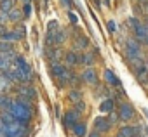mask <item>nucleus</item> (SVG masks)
<instances>
[{"label":"nucleus","instance_id":"f704fd0d","mask_svg":"<svg viewBox=\"0 0 148 137\" xmlns=\"http://www.w3.org/2000/svg\"><path fill=\"white\" fill-rule=\"evenodd\" d=\"M30 11H32V5H30V4H25V16H30V14H32Z\"/></svg>","mask_w":148,"mask_h":137},{"label":"nucleus","instance_id":"c756f323","mask_svg":"<svg viewBox=\"0 0 148 137\" xmlns=\"http://www.w3.org/2000/svg\"><path fill=\"white\" fill-rule=\"evenodd\" d=\"M127 23L131 24V28H132L134 31H136V28L139 26V21H138V19H134V18H129V21H127Z\"/></svg>","mask_w":148,"mask_h":137},{"label":"nucleus","instance_id":"9d476101","mask_svg":"<svg viewBox=\"0 0 148 137\" xmlns=\"http://www.w3.org/2000/svg\"><path fill=\"white\" fill-rule=\"evenodd\" d=\"M64 59H66V62L70 64V66H73V64H79V62H82V56H79L77 52H68L66 56H64Z\"/></svg>","mask_w":148,"mask_h":137},{"label":"nucleus","instance_id":"a878e982","mask_svg":"<svg viewBox=\"0 0 148 137\" xmlns=\"http://www.w3.org/2000/svg\"><path fill=\"white\" fill-rule=\"evenodd\" d=\"M14 33L23 40V37H25V33H26V30H25V26H23V24H18V26H16V30H14Z\"/></svg>","mask_w":148,"mask_h":137},{"label":"nucleus","instance_id":"79ce46f5","mask_svg":"<svg viewBox=\"0 0 148 137\" xmlns=\"http://www.w3.org/2000/svg\"><path fill=\"white\" fill-rule=\"evenodd\" d=\"M143 113H145V116H148V109H143Z\"/></svg>","mask_w":148,"mask_h":137},{"label":"nucleus","instance_id":"e433bc0d","mask_svg":"<svg viewBox=\"0 0 148 137\" xmlns=\"http://www.w3.org/2000/svg\"><path fill=\"white\" fill-rule=\"evenodd\" d=\"M4 99H5V96H4V94H0V109H2V104H4Z\"/></svg>","mask_w":148,"mask_h":137},{"label":"nucleus","instance_id":"ddd939ff","mask_svg":"<svg viewBox=\"0 0 148 137\" xmlns=\"http://www.w3.org/2000/svg\"><path fill=\"white\" fill-rule=\"evenodd\" d=\"M14 9V0H0V12L9 14Z\"/></svg>","mask_w":148,"mask_h":137},{"label":"nucleus","instance_id":"20e7f679","mask_svg":"<svg viewBox=\"0 0 148 137\" xmlns=\"http://www.w3.org/2000/svg\"><path fill=\"white\" fill-rule=\"evenodd\" d=\"M75 123H79V113L77 111H68L63 116V125L64 127H73Z\"/></svg>","mask_w":148,"mask_h":137},{"label":"nucleus","instance_id":"37998d69","mask_svg":"<svg viewBox=\"0 0 148 137\" xmlns=\"http://www.w3.org/2000/svg\"><path fill=\"white\" fill-rule=\"evenodd\" d=\"M103 2H105V4H106V5H108V4H110V0H103Z\"/></svg>","mask_w":148,"mask_h":137},{"label":"nucleus","instance_id":"49530a36","mask_svg":"<svg viewBox=\"0 0 148 137\" xmlns=\"http://www.w3.org/2000/svg\"><path fill=\"white\" fill-rule=\"evenodd\" d=\"M143 2H148V0H143Z\"/></svg>","mask_w":148,"mask_h":137},{"label":"nucleus","instance_id":"4468645a","mask_svg":"<svg viewBox=\"0 0 148 137\" xmlns=\"http://www.w3.org/2000/svg\"><path fill=\"white\" fill-rule=\"evenodd\" d=\"M105 80H106L110 85H113V87L120 83V82H119V78L115 77V73H113L112 70H105Z\"/></svg>","mask_w":148,"mask_h":137},{"label":"nucleus","instance_id":"c03bdc74","mask_svg":"<svg viewBox=\"0 0 148 137\" xmlns=\"http://www.w3.org/2000/svg\"><path fill=\"white\" fill-rule=\"evenodd\" d=\"M145 43H146V45H148V37H146V40H145Z\"/></svg>","mask_w":148,"mask_h":137},{"label":"nucleus","instance_id":"39448f33","mask_svg":"<svg viewBox=\"0 0 148 137\" xmlns=\"http://www.w3.org/2000/svg\"><path fill=\"white\" fill-rule=\"evenodd\" d=\"M125 49H127V54L131 57H141V49H139L136 40H127V47Z\"/></svg>","mask_w":148,"mask_h":137},{"label":"nucleus","instance_id":"72a5a7b5","mask_svg":"<svg viewBox=\"0 0 148 137\" xmlns=\"http://www.w3.org/2000/svg\"><path fill=\"white\" fill-rule=\"evenodd\" d=\"M119 118H120V116H119L117 113H113V111H112V115H110V123H113V121H117Z\"/></svg>","mask_w":148,"mask_h":137},{"label":"nucleus","instance_id":"423d86ee","mask_svg":"<svg viewBox=\"0 0 148 137\" xmlns=\"http://www.w3.org/2000/svg\"><path fill=\"white\" fill-rule=\"evenodd\" d=\"M82 80L86 83H89V85H94V83H98V75H96V71L92 68H87V70L82 73Z\"/></svg>","mask_w":148,"mask_h":137},{"label":"nucleus","instance_id":"ea45409f","mask_svg":"<svg viewBox=\"0 0 148 137\" xmlns=\"http://www.w3.org/2000/svg\"><path fill=\"white\" fill-rule=\"evenodd\" d=\"M61 2H63L64 5H68V4H70V0H61Z\"/></svg>","mask_w":148,"mask_h":137},{"label":"nucleus","instance_id":"473e14b6","mask_svg":"<svg viewBox=\"0 0 148 137\" xmlns=\"http://www.w3.org/2000/svg\"><path fill=\"white\" fill-rule=\"evenodd\" d=\"M84 108H86V106H84V102H82V101L75 104V109H77V113H79V111H84Z\"/></svg>","mask_w":148,"mask_h":137},{"label":"nucleus","instance_id":"4be33fe9","mask_svg":"<svg viewBox=\"0 0 148 137\" xmlns=\"http://www.w3.org/2000/svg\"><path fill=\"white\" fill-rule=\"evenodd\" d=\"M82 62H84L86 66H91V64L94 62V56H92L91 52H87V54H84V56H82Z\"/></svg>","mask_w":148,"mask_h":137},{"label":"nucleus","instance_id":"4c0bfd02","mask_svg":"<svg viewBox=\"0 0 148 137\" xmlns=\"http://www.w3.org/2000/svg\"><path fill=\"white\" fill-rule=\"evenodd\" d=\"M5 31H7V30H5V26H4V24H2V26H0V37H2V35H4V33H5Z\"/></svg>","mask_w":148,"mask_h":137},{"label":"nucleus","instance_id":"58836bf2","mask_svg":"<svg viewBox=\"0 0 148 137\" xmlns=\"http://www.w3.org/2000/svg\"><path fill=\"white\" fill-rule=\"evenodd\" d=\"M143 130H145V135H148V127H143Z\"/></svg>","mask_w":148,"mask_h":137},{"label":"nucleus","instance_id":"cd10ccee","mask_svg":"<svg viewBox=\"0 0 148 137\" xmlns=\"http://www.w3.org/2000/svg\"><path fill=\"white\" fill-rule=\"evenodd\" d=\"M56 31H58V30H56ZM56 31H47V37H45V40H47V43H49V45H52V43H54Z\"/></svg>","mask_w":148,"mask_h":137},{"label":"nucleus","instance_id":"a18cd8bd","mask_svg":"<svg viewBox=\"0 0 148 137\" xmlns=\"http://www.w3.org/2000/svg\"><path fill=\"white\" fill-rule=\"evenodd\" d=\"M25 4H30V0H25Z\"/></svg>","mask_w":148,"mask_h":137},{"label":"nucleus","instance_id":"aec40b11","mask_svg":"<svg viewBox=\"0 0 148 137\" xmlns=\"http://www.w3.org/2000/svg\"><path fill=\"white\" fill-rule=\"evenodd\" d=\"M71 128H73V134H75L77 137H84L86 135V125L84 123H75Z\"/></svg>","mask_w":148,"mask_h":137},{"label":"nucleus","instance_id":"7ed1b4c3","mask_svg":"<svg viewBox=\"0 0 148 137\" xmlns=\"http://www.w3.org/2000/svg\"><path fill=\"white\" fill-rule=\"evenodd\" d=\"M119 116H120V120H124V121H127V120H131L132 116H134V109H132V106L131 104H120V108H119Z\"/></svg>","mask_w":148,"mask_h":137},{"label":"nucleus","instance_id":"c85d7f7f","mask_svg":"<svg viewBox=\"0 0 148 137\" xmlns=\"http://www.w3.org/2000/svg\"><path fill=\"white\" fill-rule=\"evenodd\" d=\"M59 57H61V50H59V49H56V50L52 52V56H51V59H52V62L56 64V62L59 61Z\"/></svg>","mask_w":148,"mask_h":137},{"label":"nucleus","instance_id":"de8ad7c7","mask_svg":"<svg viewBox=\"0 0 148 137\" xmlns=\"http://www.w3.org/2000/svg\"><path fill=\"white\" fill-rule=\"evenodd\" d=\"M117 137H120V135H117Z\"/></svg>","mask_w":148,"mask_h":137},{"label":"nucleus","instance_id":"9b49d317","mask_svg":"<svg viewBox=\"0 0 148 137\" xmlns=\"http://www.w3.org/2000/svg\"><path fill=\"white\" fill-rule=\"evenodd\" d=\"M134 33H136V38H138V40H143V42H145L146 37H148V24H139Z\"/></svg>","mask_w":148,"mask_h":137},{"label":"nucleus","instance_id":"393cba45","mask_svg":"<svg viewBox=\"0 0 148 137\" xmlns=\"http://www.w3.org/2000/svg\"><path fill=\"white\" fill-rule=\"evenodd\" d=\"M64 42V33L63 31H56V37H54V43L56 45H61Z\"/></svg>","mask_w":148,"mask_h":137},{"label":"nucleus","instance_id":"5701e85b","mask_svg":"<svg viewBox=\"0 0 148 137\" xmlns=\"http://www.w3.org/2000/svg\"><path fill=\"white\" fill-rule=\"evenodd\" d=\"M9 50H14V49H12V43L0 40V54H2V52H9Z\"/></svg>","mask_w":148,"mask_h":137},{"label":"nucleus","instance_id":"2eb2a0df","mask_svg":"<svg viewBox=\"0 0 148 137\" xmlns=\"http://www.w3.org/2000/svg\"><path fill=\"white\" fill-rule=\"evenodd\" d=\"M0 40H2V42H9V43H12V42H18V40H21L14 31H5L2 37H0Z\"/></svg>","mask_w":148,"mask_h":137},{"label":"nucleus","instance_id":"09e8293b","mask_svg":"<svg viewBox=\"0 0 148 137\" xmlns=\"http://www.w3.org/2000/svg\"><path fill=\"white\" fill-rule=\"evenodd\" d=\"M14 2H16V0H14Z\"/></svg>","mask_w":148,"mask_h":137},{"label":"nucleus","instance_id":"b1692460","mask_svg":"<svg viewBox=\"0 0 148 137\" xmlns=\"http://www.w3.org/2000/svg\"><path fill=\"white\" fill-rule=\"evenodd\" d=\"M87 45H89V40H87L86 37H82V38H79V40L75 42V47H77V49H86Z\"/></svg>","mask_w":148,"mask_h":137},{"label":"nucleus","instance_id":"f8f14e48","mask_svg":"<svg viewBox=\"0 0 148 137\" xmlns=\"http://www.w3.org/2000/svg\"><path fill=\"white\" fill-rule=\"evenodd\" d=\"M75 75H73L70 70H68V68H66V70H64V73L59 77V82H63V83H75Z\"/></svg>","mask_w":148,"mask_h":137},{"label":"nucleus","instance_id":"0eeeda50","mask_svg":"<svg viewBox=\"0 0 148 137\" xmlns=\"http://www.w3.org/2000/svg\"><path fill=\"white\" fill-rule=\"evenodd\" d=\"M138 127H129V125H125V127H120V130H119V134L117 135H120V137H138Z\"/></svg>","mask_w":148,"mask_h":137},{"label":"nucleus","instance_id":"6e6552de","mask_svg":"<svg viewBox=\"0 0 148 137\" xmlns=\"http://www.w3.org/2000/svg\"><path fill=\"white\" fill-rule=\"evenodd\" d=\"M110 120L108 118H96L94 120V127H96V130L98 132H106L108 128H110Z\"/></svg>","mask_w":148,"mask_h":137},{"label":"nucleus","instance_id":"a211bd4d","mask_svg":"<svg viewBox=\"0 0 148 137\" xmlns=\"http://www.w3.org/2000/svg\"><path fill=\"white\" fill-rule=\"evenodd\" d=\"M9 89H11V80L2 73V75H0V92H5Z\"/></svg>","mask_w":148,"mask_h":137},{"label":"nucleus","instance_id":"1a4fd4ad","mask_svg":"<svg viewBox=\"0 0 148 137\" xmlns=\"http://www.w3.org/2000/svg\"><path fill=\"white\" fill-rule=\"evenodd\" d=\"M18 94H19L21 97H25V99H33V97L37 96V92H35L32 87H26V85H25V87H19V89H18Z\"/></svg>","mask_w":148,"mask_h":137},{"label":"nucleus","instance_id":"7c9ffc66","mask_svg":"<svg viewBox=\"0 0 148 137\" xmlns=\"http://www.w3.org/2000/svg\"><path fill=\"white\" fill-rule=\"evenodd\" d=\"M5 21H9V16H7L5 12H0V26L5 24Z\"/></svg>","mask_w":148,"mask_h":137},{"label":"nucleus","instance_id":"dca6fc26","mask_svg":"<svg viewBox=\"0 0 148 137\" xmlns=\"http://www.w3.org/2000/svg\"><path fill=\"white\" fill-rule=\"evenodd\" d=\"M7 16H9V21H12V23H18V21H19V19L23 18V11H21V9H16V7H14V9H12V11H11V12H9Z\"/></svg>","mask_w":148,"mask_h":137},{"label":"nucleus","instance_id":"f03ea898","mask_svg":"<svg viewBox=\"0 0 148 137\" xmlns=\"http://www.w3.org/2000/svg\"><path fill=\"white\" fill-rule=\"evenodd\" d=\"M4 137H26L28 135V123L14 120L9 125H2Z\"/></svg>","mask_w":148,"mask_h":137},{"label":"nucleus","instance_id":"bb28decb","mask_svg":"<svg viewBox=\"0 0 148 137\" xmlns=\"http://www.w3.org/2000/svg\"><path fill=\"white\" fill-rule=\"evenodd\" d=\"M11 66H12L11 62H7V61H4L2 57H0V71H2V73H4L5 70H9V68H11Z\"/></svg>","mask_w":148,"mask_h":137},{"label":"nucleus","instance_id":"2f4dec72","mask_svg":"<svg viewBox=\"0 0 148 137\" xmlns=\"http://www.w3.org/2000/svg\"><path fill=\"white\" fill-rule=\"evenodd\" d=\"M47 28H49V31H56V30H58V23H56V21H49Z\"/></svg>","mask_w":148,"mask_h":137},{"label":"nucleus","instance_id":"412c9836","mask_svg":"<svg viewBox=\"0 0 148 137\" xmlns=\"http://www.w3.org/2000/svg\"><path fill=\"white\" fill-rule=\"evenodd\" d=\"M68 99H70L71 102H75V104H77V102L82 101V92H80V90H71L70 96H68Z\"/></svg>","mask_w":148,"mask_h":137},{"label":"nucleus","instance_id":"f257e3e1","mask_svg":"<svg viewBox=\"0 0 148 137\" xmlns=\"http://www.w3.org/2000/svg\"><path fill=\"white\" fill-rule=\"evenodd\" d=\"M9 111H11L12 116H14L16 120H19V121H26V123H28L30 118H32V106H30L25 99H18V101H14Z\"/></svg>","mask_w":148,"mask_h":137},{"label":"nucleus","instance_id":"a19ab883","mask_svg":"<svg viewBox=\"0 0 148 137\" xmlns=\"http://www.w3.org/2000/svg\"><path fill=\"white\" fill-rule=\"evenodd\" d=\"M89 137H99V135H98V134H96V132H94V134H91V135H89Z\"/></svg>","mask_w":148,"mask_h":137},{"label":"nucleus","instance_id":"c9c22d12","mask_svg":"<svg viewBox=\"0 0 148 137\" xmlns=\"http://www.w3.org/2000/svg\"><path fill=\"white\" fill-rule=\"evenodd\" d=\"M115 28H117L115 23H113V21H108V30H110V31H115Z\"/></svg>","mask_w":148,"mask_h":137},{"label":"nucleus","instance_id":"f3484780","mask_svg":"<svg viewBox=\"0 0 148 137\" xmlns=\"http://www.w3.org/2000/svg\"><path fill=\"white\" fill-rule=\"evenodd\" d=\"M64 70H66L64 66H61L59 62H56V64H52V66H51V75H54V77H58V78H59V77L64 73Z\"/></svg>","mask_w":148,"mask_h":137},{"label":"nucleus","instance_id":"6ab92c4d","mask_svg":"<svg viewBox=\"0 0 148 137\" xmlns=\"http://www.w3.org/2000/svg\"><path fill=\"white\" fill-rule=\"evenodd\" d=\"M99 111H103V113H112V111H113V101H112V99L103 101L101 106H99Z\"/></svg>","mask_w":148,"mask_h":137}]
</instances>
